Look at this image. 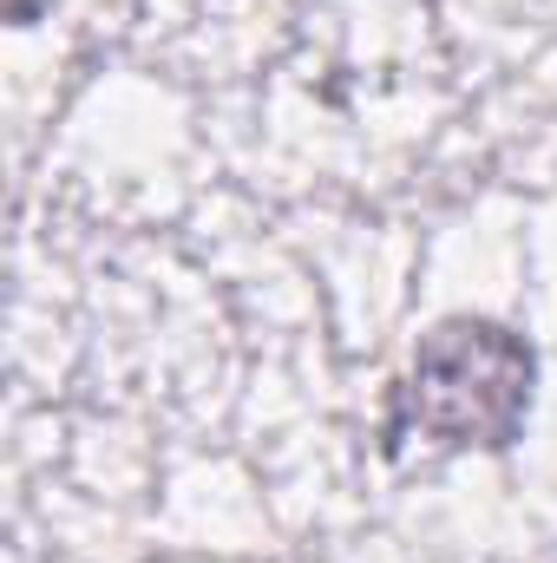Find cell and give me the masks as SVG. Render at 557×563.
<instances>
[{
    "label": "cell",
    "mask_w": 557,
    "mask_h": 563,
    "mask_svg": "<svg viewBox=\"0 0 557 563\" xmlns=\"http://www.w3.org/2000/svg\"><path fill=\"white\" fill-rule=\"evenodd\" d=\"M532 380H538V361L525 334H512L505 321L452 314L419 334L414 367L387 400L381 445L401 465L446 459V452H505L525 432Z\"/></svg>",
    "instance_id": "obj_1"
}]
</instances>
